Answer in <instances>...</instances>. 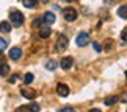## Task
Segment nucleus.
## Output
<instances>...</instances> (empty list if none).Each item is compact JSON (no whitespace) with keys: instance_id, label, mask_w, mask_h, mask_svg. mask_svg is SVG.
<instances>
[{"instance_id":"nucleus-1","label":"nucleus","mask_w":127,"mask_h":112,"mask_svg":"<svg viewBox=\"0 0 127 112\" xmlns=\"http://www.w3.org/2000/svg\"><path fill=\"white\" fill-rule=\"evenodd\" d=\"M9 20H11V25L21 27L24 23V14L21 11H17V9H13V11L9 13Z\"/></svg>"},{"instance_id":"nucleus-2","label":"nucleus","mask_w":127,"mask_h":112,"mask_svg":"<svg viewBox=\"0 0 127 112\" xmlns=\"http://www.w3.org/2000/svg\"><path fill=\"white\" fill-rule=\"evenodd\" d=\"M75 44L79 47H85V45H88L90 44V33L88 31H82L80 34H77V37H75Z\"/></svg>"},{"instance_id":"nucleus-3","label":"nucleus","mask_w":127,"mask_h":112,"mask_svg":"<svg viewBox=\"0 0 127 112\" xmlns=\"http://www.w3.org/2000/svg\"><path fill=\"white\" fill-rule=\"evenodd\" d=\"M67 44H69V41H67V37L64 34H60L57 37V42H55V48L58 51H64L67 48Z\"/></svg>"},{"instance_id":"nucleus-4","label":"nucleus","mask_w":127,"mask_h":112,"mask_svg":"<svg viewBox=\"0 0 127 112\" xmlns=\"http://www.w3.org/2000/svg\"><path fill=\"white\" fill-rule=\"evenodd\" d=\"M63 17L66 19L67 22H74L75 19H77V11L74 8H66V9H63Z\"/></svg>"},{"instance_id":"nucleus-5","label":"nucleus","mask_w":127,"mask_h":112,"mask_svg":"<svg viewBox=\"0 0 127 112\" xmlns=\"http://www.w3.org/2000/svg\"><path fill=\"white\" fill-rule=\"evenodd\" d=\"M39 104L38 103H32V104H27V106H21L17 108V112H39Z\"/></svg>"},{"instance_id":"nucleus-6","label":"nucleus","mask_w":127,"mask_h":112,"mask_svg":"<svg viewBox=\"0 0 127 112\" xmlns=\"http://www.w3.org/2000/svg\"><path fill=\"white\" fill-rule=\"evenodd\" d=\"M8 56L11 58L13 61H17V59H21V56H22V50H21L19 47H14V48H11V50H9Z\"/></svg>"},{"instance_id":"nucleus-7","label":"nucleus","mask_w":127,"mask_h":112,"mask_svg":"<svg viewBox=\"0 0 127 112\" xmlns=\"http://www.w3.org/2000/svg\"><path fill=\"white\" fill-rule=\"evenodd\" d=\"M72 64H74V59L71 56H66L61 59V69H64V70H69L72 67Z\"/></svg>"},{"instance_id":"nucleus-8","label":"nucleus","mask_w":127,"mask_h":112,"mask_svg":"<svg viewBox=\"0 0 127 112\" xmlns=\"http://www.w3.org/2000/svg\"><path fill=\"white\" fill-rule=\"evenodd\" d=\"M57 94L60 96H67L69 95V87H67L66 84H58L57 86Z\"/></svg>"},{"instance_id":"nucleus-9","label":"nucleus","mask_w":127,"mask_h":112,"mask_svg":"<svg viewBox=\"0 0 127 112\" xmlns=\"http://www.w3.org/2000/svg\"><path fill=\"white\" fill-rule=\"evenodd\" d=\"M21 94L25 96L27 100H33V98L36 96V92H35V90H30V89H22V90H21Z\"/></svg>"},{"instance_id":"nucleus-10","label":"nucleus","mask_w":127,"mask_h":112,"mask_svg":"<svg viewBox=\"0 0 127 112\" xmlns=\"http://www.w3.org/2000/svg\"><path fill=\"white\" fill-rule=\"evenodd\" d=\"M9 31H11V23L6 20L0 22V33H9Z\"/></svg>"},{"instance_id":"nucleus-11","label":"nucleus","mask_w":127,"mask_h":112,"mask_svg":"<svg viewBox=\"0 0 127 112\" xmlns=\"http://www.w3.org/2000/svg\"><path fill=\"white\" fill-rule=\"evenodd\" d=\"M50 34H52V30H50L49 27H42V28H41V31H39V37H41V39H47Z\"/></svg>"},{"instance_id":"nucleus-12","label":"nucleus","mask_w":127,"mask_h":112,"mask_svg":"<svg viewBox=\"0 0 127 112\" xmlns=\"http://www.w3.org/2000/svg\"><path fill=\"white\" fill-rule=\"evenodd\" d=\"M119 101V96H116V95H113V96H108V98H105V101H104V104L105 106H113V104H116Z\"/></svg>"},{"instance_id":"nucleus-13","label":"nucleus","mask_w":127,"mask_h":112,"mask_svg":"<svg viewBox=\"0 0 127 112\" xmlns=\"http://www.w3.org/2000/svg\"><path fill=\"white\" fill-rule=\"evenodd\" d=\"M42 19H44V22L49 23V25H52V23L55 22V16H53V13H46L42 16Z\"/></svg>"},{"instance_id":"nucleus-14","label":"nucleus","mask_w":127,"mask_h":112,"mask_svg":"<svg viewBox=\"0 0 127 112\" xmlns=\"http://www.w3.org/2000/svg\"><path fill=\"white\" fill-rule=\"evenodd\" d=\"M118 16L121 19H127V6H126V5H123V6L118 8Z\"/></svg>"},{"instance_id":"nucleus-15","label":"nucleus","mask_w":127,"mask_h":112,"mask_svg":"<svg viewBox=\"0 0 127 112\" xmlns=\"http://www.w3.org/2000/svg\"><path fill=\"white\" fill-rule=\"evenodd\" d=\"M9 73V65L8 64H0V76H6Z\"/></svg>"},{"instance_id":"nucleus-16","label":"nucleus","mask_w":127,"mask_h":112,"mask_svg":"<svg viewBox=\"0 0 127 112\" xmlns=\"http://www.w3.org/2000/svg\"><path fill=\"white\" fill-rule=\"evenodd\" d=\"M22 3H24L25 8H36L38 0H22Z\"/></svg>"},{"instance_id":"nucleus-17","label":"nucleus","mask_w":127,"mask_h":112,"mask_svg":"<svg viewBox=\"0 0 127 112\" xmlns=\"http://www.w3.org/2000/svg\"><path fill=\"white\" fill-rule=\"evenodd\" d=\"M44 23H46V22H44L42 17H36L35 20H33V28H41Z\"/></svg>"},{"instance_id":"nucleus-18","label":"nucleus","mask_w":127,"mask_h":112,"mask_svg":"<svg viewBox=\"0 0 127 112\" xmlns=\"http://www.w3.org/2000/svg\"><path fill=\"white\" fill-rule=\"evenodd\" d=\"M57 65H58V64H57L55 61H47V62H46V69H47V70H55Z\"/></svg>"},{"instance_id":"nucleus-19","label":"nucleus","mask_w":127,"mask_h":112,"mask_svg":"<svg viewBox=\"0 0 127 112\" xmlns=\"http://www.w3.org/2000/svg\"><path fill=\"white\" fill-rule=\"evenodd\" d=\"M33 80H35V76H33V73H27L25 76H24V82L25 84H32Z\"/></svg>"},{"instance_id":"nucleus-20","label":"nucleus","mask_w":127,"mask_h":112,"mask_svg":"<svg viewBox=\"0 0 127 112\" xmlns=\"http://www.w3.org/2000/svg\"><path fill=\"white\" fill-rule=\"evenodd\" d=\"M121 42L127 44V28H124V30L121 31Z\"/></svg>"},{"instance_id":"nucleus-21","label":"nucleus","mask_w":127,"mask_h":112,"mask_svg":"<svg viewBox=\"0 0 127 112\" xmlns=\"http://www.w3.org/2000/svg\"><path fill=\"white\" fill-rule=\"evenodd\" d=\"M6 47H8V42L5 41L3 37H0V51H3V50H5Z\"/></svg>"},{"instance_id":"nucleus-22","label":"nucleus","mask_w":127,"mask_h":112,"mask_svg":"<svg viewBox=\"0 0 127 112\" xmlns=\"http://www.w3.org/2000/svg\"><path fill=\"white\" fill-rule=\"evenodd\" d=\"M111 47H113V41H111V39H107V41H105V50L107 51L111 50Z\"/></svg>"},{"instance_id":"nucleus-23","label":"nucleus","mask_w":127,"mask_h":112,"mask_svg":"<svg viewBox=\"0 0 127 112\" xmlns=\"http://www.w3.org/2000/svg\"><path fill=\"white\" fill-rule=\"evenodd\" d=\"M58 112H75V109H74V108H71V106H66V108H61Z\"/></svg>"},{"instance_id":"nucleus-24","label":"nucleus","mask_w":127,"mask_h":112,"mask_svg":"<svg viewBox=\"0 0 127 112\" xmlns=\"http://www.w3.org/2000/svg\"><path fill=\"white\" fill-rule=\"evenodd\" d=\"M93 48H94V51H97V53H100V51H102V47H100L97 42H93Z\"/></svg>"},{"instance_id":"nucleus-25","label":"nucleus","mask_w":127,"mask_h":112,"mask_svg":"<svg viewBox=\"0 0 127 112\" xmlns=\"http://www.w3.org/2000/svg\"><path fill=\"white\" fill-rule=\"evenodd\" d=\"M17 80H19V75H13L11 78H9V82L14 84V82H17Z\"/></svg>"},{"instance_id":"nucleus-26","label":"nucleus","mask_w":127,"mask_h":112,"mask_svg":"<svg viewBox=\"0 0 127 112\" xmlns=\"http://www.w3.org/2000/svg\"><path fill=\"white\" fill-rule=\"evenodd\" d=\"M121 101H123V103H127V92H126L123 96H121Z\"/></svg>"},{"instance_id":"nucleus-27","label":"nucleus","mask_w":127,"mask_h":112,"mask_svg":"<svg viewBox=\"0 0 127 112\" xmlns=\"http://www.w3.org/2000/svg\"><path fill=\"white\" fill-rule=\"evenodd\" d=\"M3 59H5V56H3V53H2V51H0V62H2Z\"/></svg>"},{"instance_id":"nucleus-28","label":"nucleus","mask_w":127,"mask_h":112,"mask_svg":"<svg viewBox=\"0 0 127 112\" xmlns=\"http://www.w3.org/2000/svg\"><path fill=\"white\" fill-rule=\"evenodd\" d=\"M39 2H41V3H49L50 0H39Z\"/></svg>"},{"instance_id":"nucleus-29","label":"nucleus","mask_w":127,"mask_h":112,"mask_svg":"<svg viewBox=\"0 0 127 112\" xmlns=\"http://www.w3.org/2000/svg\"><path fill=\"white\" fill-rule=\"evenodd\" d=\"M90 112H100V111H99V109H91Z\"/></svg>"},{"instance_id":"nucleus-30","label":"nucleus","mask_w":127,"mask_h":112,"mask_svg":"<svg viewBox=\"0 0 127 112\" xmlns=\"http://www.w3.org/2000/svg\"><path fill=\"white\" fill-rule=\"evenodd\" d=\"M67 3H72V2H77V0H66Z\"/></svg>"}]
</instances>
